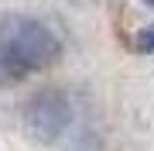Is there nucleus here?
<instances>
[{
  "label": "nucleus",
  "instance_id": "nucleus-1",
  "mask_svg": "<svg viewBox=\"0 0 154 151\" xmlns=\"http://www.w3.org/2000/svg\"><path fill=\"white\" fill-rule=\"evenodd\" d=\"M55 58H58V38L41 21H31L21 14L0 17V62L14 79L48 69Z\"/></svg>",
  "mask_w": 154,
  "mask_h": 151
},
{
  "label": "nucleus",
  "instance_id": "nucleus-4",
  "mask_svg": "<svg viewBox=\"0 0 154 151\" xmlns=\"http://www.w3.org/2000/svg\"><path fill=\"white\" fill-rule=\"evenodd\" d=\"M147 4H151V7H154V0H147Z\"/></svg>",
  "mask_w": 154,
  "mask_h": 151
},
{
  "label": "nucleus",
  "instance_id": "nucleus-3",
  "mask_svg": "<svg viewBox=\"0 0 154 151\" xmlns=\"http://www.w3.org/2000/svg\"><path fill=\"white\" fill-rule=\"evenodd\" d=\"M137 48H140V52H151V55H154V24H151V28H144V31L137 34Z\"/></svg>",
  "mask_w": 154,
  "mask_h": 151
},
{
  "label": "nucleus",
  "instance_id": "nucleus-2",
  "mask_svg": "<svg viewBox=\"0 0 154 151\" xmlns=\"http://www.w3.org/2000/svg\"><path fill=\"white\" fill-rule=\"evenodd\" d=\"M69 100L55 90H45V93H34L28 103L21 106V120H24V131L38 141H55L62 131L69 127Z\"/></svg>",
  "mask_w": 154,
  "mask_h": 151
}]
</instances>
